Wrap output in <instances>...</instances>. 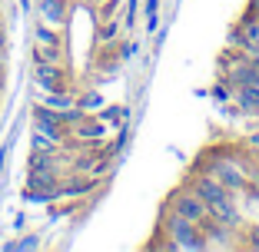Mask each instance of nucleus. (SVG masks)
Returning <instances> with one entry per match:
<instances>
[{
    "label": "nucleus",
    "mask_w": 259,
    "mask_h": 252,
    "mask_svg": "<svg viewBox=\"0 0 259 252\" xmlns=\"http://www.w3.org/2000/svg\"><path fill=\"white\" fill-rule=\"evenodd\" d=\"M160 236L169 239L176 252H209L206 236H203V229H199L196 222L169 213L166 206H163V213H160Z\"/></svg>",
    "instance_id": "obj_1"
},
{
    "label": "nucleus",
    "mask_w": 259,
    "mask_h": 252,
    "mask_svg": "<svg viewBox=\"0 0 259 252\" xmlns=\"http://www.w3.org/2000/svg\"><path fill=\"white\" fill-rule=\"evenodd\" d=\"M163 206L169 209V213H176V216H183V219H190V222H203L206 216H209V209H206V203L193 192V186L190 183H183V186H176L173 192L166 196V203Z\"/></svg>",
    "instance_id": "obj_2"
},
{
    "label": "nucleus",
    "mask_w": 259,
    "mask_h": 252,
    "mask_svg": "<svg viewBox=\"0 0 259 252\" xmlns=\"http://www.w3.org/2000/svg\"><path fill=\"white\" fill-rule=\"evenodd\" d=\"M199 229H203V236H206L209 252H226V249H239L246 226H243V229H236V226H226V222L213 219V216H206V219L199 222Z\"/></svg>",
    "instance_id": "obj_3"
},
{
    "label": "nucleus",
    "mask_w": 259,
    "mask_h": 252,
    "mask_svg": "<svg viewBox=\"0 0 259 252\" xmlns=\"http://www.w3.org/2000/svg\"><path fill=\"white\" fill-rule=\"evenodd\" d=\"M33 83H37L44 93H54V90H70L67 67H63V63H33Z\"/></svg>",
    "instance_id": "obj_4"
},
{
    "label": "nucleus",
    "mask_w": 259,
    "mask_h": 252,
    "mask_svg": "<svg viewBox=\"0 0 259 252\" xmlns=\"http://www.w3.org/2000/svg\"><path fill=\"white\" fill-rule=\"evenodd\" d=\"M110 133H113V126H110L100 113H90V116H83V120L76 123L70 136L80 139V143H107Z\"/></svg>",
    "instance_id": "obj_5"
},
{
    "label": "nucleus",
    "mask_w": 259,
    "mask_h": 252,
    "mask_svg": "<svg viewBox=\"0 0 259 252\" xmlns=\"http://www.w3.org/2000/svg\"><path fill=\"white\" fill-rule=\"evenodd\" d=\"M233 107L243 116H259V86H236L233 90Z\"/></svg>",
    "instance_id": "obj_6"
},
{
    "label": "nucleus",
    "mask_w": 259,
    "mask_h": 252,
    "mask_svg": "<svg viewBox=\"0 0 259 252\" xmlns=\"http://www.w3.org/2000/svg\"><path fill=\"white\" fill-rule=\"evenodd\" d=\"M37 7H40V17H44L47 23H54V27H63V23H67V14H70L67 0H40Z\"/></svg>",
    "instance_id": "obj_7"
},
{
    "label": "nucleus",
    "mask_w": 259,
    "mask_h": 252,
    "mask_svg": "<svg viewBox=\"0 0 259 252\" xmlns=\"http://www.w3.org/2000/svg\"><path fill=\"white\" fill-rule=\"evenodd\" d=\"M120 37H123V23H120V17L100 20V27H97V43H100V46H116V43H120Z\"/></svg>",
    "instance_id": "obj_8"
},
{
    "label": "nucleus",
    "mask_w": 259,
    "mask_h": 252,
    "mask_svg": "<svg viewBox=\"0 0 259 252\" xmlns=\"http://www.w3.org/2000/svg\"><path fill=\"white\" fill-rule=\"evenodd\" d=\"M33 43H40V46H63L67 50V43H63V37H60V27H54V23H37L33 27Z\"/></svg>",
    "instance_id": "obj_9"
},
{
    "label": "nucleus",
    "mask_w": 259,
    "mask_h": 252,
    "mask_svg": "<svg viewBox=\"0 0 259 252\" xmlns=\"http://www.w3.org/2000/svg\"><path fill=\"white\" fill-rule=\"evenodd\" d=\"M47 110H70L76 103V96H73V90H54V93H44V99H40Z\"/></svg>",
    "instance_id": "obj_10"
},
{
    "label": "nucleus",
    "mask_w": 259,
    "mask_h": 252,
    "mask_svg": "<svg viewBox=\"0 0 259 252\" xmlns=\"http://www.w3.org/2000/svg\"><path fill=\"white\" fill-rule=\"evenodd\" d=\"M40 236L37 232H30V236H20V239H10V242H4L0 249L4 252H33V249H40Z\"/></svg>",
    "instance_id": "obj_11"
},
{
    "label": "nucleus",
    "mask_w": 259,
    "mask_h": 252,
    "mask_svg": "<svg viewBox=\"0 0 259 252\" xmlns=\"http://www.w3.org/2000/svg\"><path fill=\"white\" fill-rule=\"evenodd\" d=\"M100 116H103L113 130H120V126H126V120H130V107H120V103H116V107H103Z\"/></svg>",
    "instance_id": "obj_12"
},
{
    "label": "nucleus",
    "mask_w": 259,
    "mask_h": 252,
    "mask_svg": "<svg viewBox=\"0 0 259 252\" xmlns=\"http://www.w3.org/2000/svg\"><path fill=\"white\" fill-rule=\"evenodd\" d=\"M33 63H63V46H40V43H33Z\"/></svg>",
    "instance_id": "obj_13"
},
{
    "label": "nucleus",
    "mask_w": 259,
    "mask_h": 252,
    "mask_svg": "<svg viewBox=\"0 0 259 252\" xmlns=\"http://www.w3.org/2000/svg\"><path fill=\"white\" fill-rule=\"evenodd\" d=\"M137 14H140V0H126L120 10V23H123V30H133L137 27Z\"/></svg>",
    "instance_id": "obj_14"
},
{
    "label": "nucleus",
    "mask_w": 259,
    "mask_h": 252,
    "mask_svg": "<svg viewBox=\"0 0 259 252\" xmlns=\"http://www.w3.org/2000/svg\"><path fill=\"white\" fill-rule=\"evenodd\" d=\"M123 4H126V0H100V7H97V20H110V17H120Z\"/></svg>",
    "instance_id": "obj_15"
},
{
    "label": "nucleus",
    "mask_w": 259,
    "mask_h": 252,
    "mask_svg": "<svg viewBox=\"0 0 259 252\" xmlns=\"http://www.w3.org/2000/svg\"><path fill=\"white\" fill-rule=\"evenodd\" d=\"M76 103H80V107H83L87 113H97V110H103V107H107L100 93H83V96H76Z\"/></svg>",
    "instance_id": "obj_16"
},
{
    "label": "nucleus",
    "mask_w": 259,
    "mask_h": 252,
    "mask_svg": "<svg viewBox=\"0 0 259 252\" xmlns=\"http://www.w3.org/2000/svg\"><path fill=\"white\" fill-rule=\"evenodd\" d=\"M239 249L259 252V226H246V229H243V242H239Z\"/></svg>",
    "instance_id": "obj_17"
},
{
    "label": "nucleus",
    "mask_w": 259,
    "mask_h": 252,
    "mask_svg": "<svg viewBox=\"0 0 259 252\" xmlns=\"http://www.w3.org/2000/svg\"><path fill=\"white\" fill-rule=\"evenodd\" d=\"M209 96L213 99H220V103H233V86L226 83V80H220V83L209 90Z\"/></svg>",
    "instance_id": "obj_18"
},
{
    "label": "nucleus",
    "mask_w": 259,
    "mask_h": 252,
    "mask_svg": "<svg viewBox=\"0 0 259 252\" xmlns=\"http://www.w3.org/2000/svg\"><path fill=\"white\" fill-rule=\"evenodd\" d=\"M137 54H140V40H126V43H120V54H116V60L126 63V60H133Z\"/></svg>",
    "instance_id": "obj_19"
},
{
    "label": "nucleus",
    "mask_w": 259,
    "mask_h": 252,
    "mask_svg": "<svg viewBox=\"0 0 259 252\" xmlns=\"http://www.w3.org/2000/svg\"><path fill=\"white\" fill-rule=\"evenodd\" d=\"M160 7H163V0H143V17L160 14Z\"/></svg>",
    "instance_id": "obj_20"
},
{
    "label": "nucleus",
    "mask_w": 259,
    "mask_h": 252,
    "mask_svg": "<svg viewBox=\"0 0 259 252\" xmlns=\"http://www.w3.org/2000/svg\"><path fill=\"white\" fill-rule=\"evenodd\" d=\"M10 149H14V143H10V139H7L4 146H0V173H4V166H7V156H10Z\"/></svg>",
    "instance_id": "obj_21"
},
{
    "label": "nucleus",
    "mask_w": 259,
    "mask_h": 252,
    "mask_svg": "<svg viewBox=\"0 0 259 252\" xmlns=\"http://www.w3.org/2000/svg\"><path fill=\"white\" fill-rule=\"evenodd\" d=\"M7 83V54H0V86Z\"/></svg>",
    "instance_id": "obj_22"
},
{
    "label": "nucleus",
    "mask_w": 259,
    "mask_h": 252,
    "mask_svg": "<svg viewBox=\"0 0 259 252\" xmlns=\"http://www.w3.org/2000/svg\"><path fill=\"white\" fill-rule=\"evenodd\" d=\"M23 226H27V213H17V216H14V229H17V232H20V229H23Z\"/></svg>",
    "instance_id": "obj_23"
},
{
    "label": "nucleus",
    "mask_w": 259,
    "mask_h": 252,
    "mask_svg": "<svg viewBox=\"0 0 259 252\" xmlns=\"http://www.w3.org/2000/svg\"><path fill=\"white\" fill-rule=\"evenodd\" d=\"M0 54H7V33H4V27H0Z\"/></svg>",
    "instance_id": "obj_24"
},
{
    "label": "nucleus",
    "mask_w": 259,
    "mask_h": 252,
    "mask_svg": "<svg viewBox=\"0 0 259 252\" xmlns=\"http://www.w3.org/2000/svg\"><path fill=\"white\" fill-rule=\"evenodd\" d=\"M246 7H252V10H259V0H249V4H246Z\"/></svg>",
    "instance_id": "obj_25"
},
{
    "label": "nucleus",
    "mask_w": 259,
    "mask_h": 252,
    "mask_svg": "<svg viewBox=\"0 0 259 252\" xmlns=\"http://www.w3.org/2000/svg\"><path fill=\"white\" fill-rule=\"evenodd\" d=\"M20 7H23V10H30V0H20Z\"/></svg>",
    "instance_id": "obj_26"
},
{
    "label": "nucleus",
    "mask_w": 259,
    "mask_h": 252,
    "mask_svg": "<svg viewBox=\"0 0 259 252\" xmlns=\"http://www.w3.org/2000/svg\"><path fill=\"white\" fill-rule=\"evenodd\" d=\"M0 107H4V86H0Z\"/></svg>",
    "instance_id": "obj_27"
}]
</instances>
